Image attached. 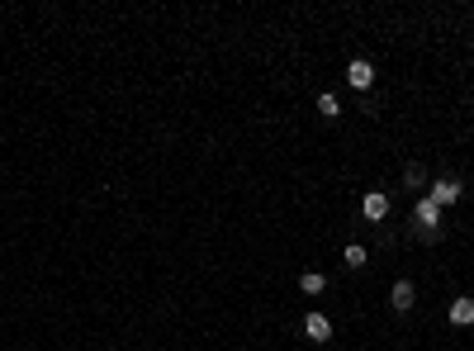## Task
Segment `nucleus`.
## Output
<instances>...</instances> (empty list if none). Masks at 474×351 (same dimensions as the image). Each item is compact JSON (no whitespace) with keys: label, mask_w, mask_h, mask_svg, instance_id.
Wrapping results in <instances>:
<instances>
[{"label":"nucleus","mask_w":474,"mask_h":351,"mask_svg":"<svg viewBox=\"0 0 474 351\" xmlns=\"http://www.w3.org/2000/svg\"><path fill=\"white\" fill-rule=\"evenodd\" d=\"M304 337H308V342H332V318L328 313H308V318H304Z\"/></svg>","instance_id":"f257e3e1"},{"label":"nucleus","mask_w":474,"mask_h":351,"mask_svg":"<svg viewBox=\"0 0 474 351\" xmlns=\"http://www.w3.org/2000/svg\"><path fill=\"white\" fill-rule=\"evenodd\" d=\"M427 200H432V205H437V209H441V205H456V200H460V180H451V176H441V180L432 185V195H427Z\"/></svg>","instance_id":"f03ea898"},{"label":"nucleus","mask_w":474,"mask_h":351,"mask_svg":"<svg viewBox=\"0 0 474 351\" xmlns=\"http://www.w3.org/2000/svg\"><path fill=\"white\" fill-rule=\"evenodd\" d=\"M347 81H351V91H370V86H375V67L356 57V62L347 67Z\"/></svg>","instance_id":"7ed1b4c3"},{"label":"nucleus","mask_w":474,"mask_h":351,"mask_svg":"<svg viewBox=\"0 0 474 351\" xmlns=\"http://www.w3.org/2000/svg\"><path fill=\"white\" fill-rule=\"evenodd\" d=\"M361 214L370 219V224H379V219L389 214V195H384V190H370V195L361 200Z\"/></svg>","instance_id":"20e7f679"},{"label":"nucleus","mask_w":474,"mask_h":351,"mask_svg":"<svg viewBox=\"0 0 474 351\" xmlns=\"http://www.w3.org/2000/svg\"><path fill=\"white\" fill-rule=\"evenodd\" d=\"M412 299H417V289H412V280H398V285L389 289V304H394L398 313H408V309H412Z\"/></svg>","instance_id":"39448f33"},{"label":"nucleus","mask_w":474,"mask_h":351,"mask_svg":"<svg viewBox=\"0 0 474 351\" xmlns=\"http://www.w3.org/2000/svg\"><path fill=\"white\" fill-rule=\"evenodd\" d=\"M451 323H456V328H465V323H474V299H470V294H460V299L451 304Z\"/></svg>","instance_id":"423d86ee"},{"label":"nucleus","mask_w":474,"mask_h":351,"mask_svg":"<svg viewBox=\"0 0 474 351\" xmlns=\"http://www.w3.org/2000/svg\"><path fill=\"white\" fill-rule=\"evenodd\" d=\"M299 289H304V294H323V289H328V275H323V271H304L299 275Z\"/></svg>","instance_id":"0eeeda50"},{"label":"nucleus","mask_w":474,"mask_h":351,"mask_svg":"<svg viewBox=\"0 0 474 351\" xmlns=\"http://www.w3.org/2000/svg\"><path fill=\"white\" fill-rule=\"evenodd\" d=\"M318 114H323V119H337V114H342L337 96H323V100H318Z\"/></svg>","instance_id":"6e6552de"},{"label":"nucleus","mask_w":474,"mask_h":351,"mask_svg":"<svg viewBox=\"0 0 474 351\" xmlns=\"http://www.w3.org/2000/svg\"><path fill=\"white\" fill-rule=\"evenodd\" d=\"M365 256H370V252H365L361 242H351V247H347V266H365Z\"/></svg>","instance_id":"1a4fd4ad"}]
</instances>
